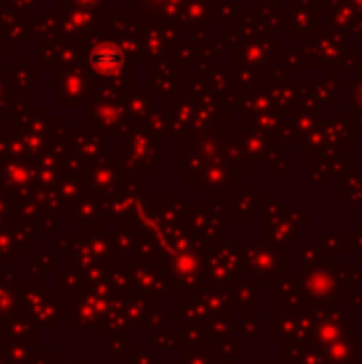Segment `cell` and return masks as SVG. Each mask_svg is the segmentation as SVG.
I'll list each match as a JSON object with an SVG mask.
<instances>
[{
    "label": "cell",
    "instance_id": "1",
    "mask_svg": "<svg viewBox=\"0 0 362 364\" xmlns=\"http://www.w3.org/2000/svg\"><path fill=\"white\" fill-rule=\"evenodd\" d=\"M90 64L94 66V70L98 73H115L122 64H124V53L119 51V47L105 43L92 49L90 53Z\"/></svg>",
    "mask_w": 362,
    "mask_h": 364
}]
</instances>
